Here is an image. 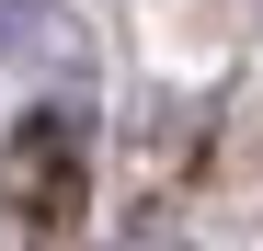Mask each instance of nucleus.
<instances>
[{
    "label": "nucleus",
    "instance_id": "f257e3e1",
    "mask_svg": "<svg viewBox=\"0 0 263 251\" xmlns=\"http://www.w3.org/2000/svg\"><path fill=\"white\" fill-rule=\"evenodd\" d=\"M0 194H12L23 217H69V194H80V126L69 114H23L12 149H0Z\"/></svg>",
    "mask_w": 263,
    "mask_h": 251
},
{
    "label": "nucleus",
    "instance_id": "f03ea898",
    "mask_svg": "<svg viewBox=\"0 0 263 251\" xmlns=\"http://www.w3.org/2000/svg\"><path fill=\"white\" fill-rule=\"evenodd\" d=\"M34 23H46V0H0V57H12L23 34H34Z\"/></svg>",
    "mask_w": 263,
    "mask_h": 251
}]
</instances>
